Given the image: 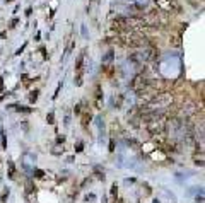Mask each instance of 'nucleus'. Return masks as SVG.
<instances>
[{
	"label": "nucleus",
	"mask_w": 205,
	"mask_h": 203,
	"mask_svg": "<svg viewBox=\"0 0 205 203\" xmlns=\"http://www.w3.org/2000/svg\"><path fill=\"white\" fill-rule=\"evenodd\" d=\"M103 203H106V198H103Z\"/></svg>",
	"instance_id": "obj_7"
},
{
	"label": "nucleus",
	"mask_w": 205,
	"mask_h": 203,
	"mask_svg": "<svg viewBox=\"0 0 205 203\" xmlns=\"http://www.w3.org/2000/svg\"><path fill=\"white\" fill-rule=\"evenodd\" d=\"M75 149H77L75 152H82V149H84V143H82V142H77V147H75Z\"/></svg>",
	"instance_id": "obj_2"
},
{
	"label": "nucleus",
	"mask_w": 205,
	"mask_h": 203,
	"mask_svg": "<svg viewBox=\"0 0 205 203\" xmlns=\"http://www.w3.org/2000/svg\"><path fill=\"white\" fill-rule=\"evenodd\" d=\"M38 99V91H34L33 94H31V101H36Z\"/></svg>",
	"instance_id": "obj_4"
},
{
	"label": "nucleus",
	"mask_w": 205,
	"mask_h": 203,
	"mask_svg": "<svg viewBox=\"0 0 205 203\" xmlns=\"http://www.w3.org/2000/svg\"><path fill=\"white\" fill-rule=\"evenodd\" d=\"M82 36H84V38H87V36H89V34H87V29H86V26H82Z\"/></svg>",
	"instance_id": "obj_5"
},
{
	"label": "nucleus",
	"mask_w": 205,
	"mask_h": 203,
	"mask_svg": "<svg viewBox=\"0 0 205 203\" xmlns=\"http://www.w3.org/2000/svg\"><path fill=\"white\" fill-rule=\"evenodd\" d=\"M7 2H12V0H7Z\"/></svg>",
	"instance_id": "obj_9"
},
{
	"label": "nucleus",
	"mask_w": 205,
	"mask_h": 203,
	"mask_svg": "<svg viewBox=\"0 0 205 203\" xmlns=\"http://www.w3.org/2000/svg\"><path fill=\"white\" fill-rule=\"evenodd\" d=\"M48 121H50V125H53V113L48 114Z\"/></svg>",
	"instance_id": "obj_6"
},
{
	"label": "nucleus",
	"mask_w": 205,
	"mask_h": 203,
	"mask_svg": "<svg viewBox=\"0 0 205 203\" xmlns=\"http://www.w3.org/2000/svg\"><path fill=\"white\" fill-rule=\"evenodd\" d=\"M171 101H173V97H171L169 94H163V96L156 97V99H154L149 106H151V108H164V106L171 104Z\"/></svg>",
	"instance_id": "obj_1"
},
{
	"label": "nucleus",
	"mask_w": 205,
	"mask_h": 203,
	"mask_svg": "<svg viewBox=\"0 0 205 203\" xmlns=\"http://www.w3.org/2000/svg\"><path fill=\"white\" fill-rule=\"evenodd\" d=\"M154 203H159V202H157V200H154Z\"/></svg>",
	"instance_id": "obj_8"
},
{
	"label": "nucleus",
	"mask_w": 205,
	"mask_h": 203,
	"mask_svg": "<svg viewBox=\"0 0 205 203\" xmlns=\"http://www.w3.org/2000/svg\"><path fill=\"white\" fill-rule=\"evenodd\" d=\"M7 198H9V190L3 191V195H2V202H7Z\"/></svg>",
	"instance_id": "obj_3"
}]
</instances>
